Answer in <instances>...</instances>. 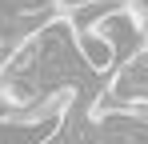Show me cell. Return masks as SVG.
Instances as JSON below:
<instances>
[{"label": "cell", "mask_w": 148, "mask_h": 144, "mask_svg": "<svg viewBox=\"0 0 148 144\" xmlns=\"http://www.w3.org/2000/svg\"><path fill=\"white\" fill-rule=\"evenodd\" d=\"M100 32L112 40L116 48V60L128 64V60H136L140 52H148V24L132 12V8H120V12H112L108 20L100 24Z\"/></svg>", "instance_id": "cell-1"}, {"label": "cell", "mask_w": 148, "mask_h": 144, "mask_svg": "<svg viewBox=\"0 0 148 144\" xmlns=\"http://www.w3.org/2000/svg\"><path fill=\"white\" fill-rule=\"evenodd\" d=\"M76 48H80V60H84L92 72H100V76H108V72L120 64V60H116V48H112V40H108L100 28L76 32Z\"/></svg>", "instance_id": "cell-2"}, {"label": "cell", "mask_w": 148, "mask_h": 144, "mask_svg": "<svg viewBox=\"0 0 148 144\" xmlns=\"http://www.w3.org/2000/svg\"><path fill=\"white\" fill-rule=\"evenodd\" d=\"M128 8V0H84V4H76L64 12V20L72 24L76 32H88V28H100V24L108 20L112 12H120Z\"/></svg>", "instance_id": "cell-3"}, {"label": "cell", "mask_w": 148, "mask_h": 144, "mask_svg": "<svg viewBox=\"0 0 148 144\" xmlns=\"http://www.w3.org/2000/svg\"><path fill=\"white\" fill-rule=\"evenodd\" d=\"M0 144H4V140H0Z\"/></svg>", "instance_id": "cell-4"}]
</instances>
